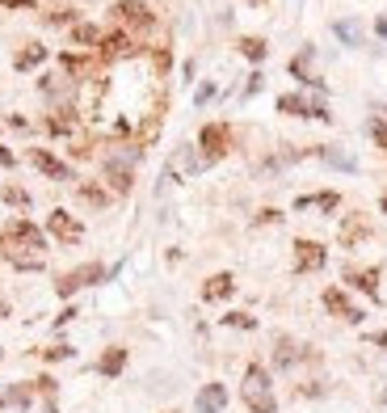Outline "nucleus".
Returning <instances> with one entry per match:
<instances>
[{"instance_id":"14","label":"nucleus","mask_w":387,"mask_h":413,"mask_svg":"<svg viewBox=\"0 0 387 413\" xmlns=\"http://www.w3.org/2000/svg\"><path fill=\"white\" fill-rule=\"evenodd\" d=\"M101 38H105L101 26H89V21H76V26H72V42H76V46H93V51H97Z\"/></svg>"},{"instance_id":"17","label":"nucleus","mask_w":387,"mask_h":413,"mask_svg":"<svg viewBox=\"0 0 387 413\" xmlns=\"http://www.w3.org/2000/svg\"><path fill=\"white\" fill-rule=\"evenodd\" d=\"M46 60V46H38V42H30V46H21L17 51V60H13V68L17 72H30V68H38Z\"/></svg>"},{"instance_id":"11","label":"nucleus","mask_w":387,"mask_h":413,"mask_svg":"<svg viewBox=\"0 0 387 413\" xmlns=\"http://www.w3.org/2000/svg\"><path fill=\"white\" fill-rule=\"evenodd\" d=\"M105 182L114 186L118 194H127V190H131V182H135V177H131V165H127V161H118V157H109V161H105Z\"/></svg>"},{"instance_id":"34","label":"nucleus","mask_w":387,"mask_h":413,"mask_svg":"<svg viewBox=\"0 0 387 413\" xmlns=\"http://www.w3.org/2000/svg\"><path fill=\"white\" fill-rule=\"evenodd\" d=\"M210 97H215V85H202V89H198V106H202V101H210Z\"/></svg>"},{"instance_id":"39","label":"nucleus","mask_w":387,"mask_h":413,"mask_svg":"<svg viewBox=\"0 0 387 413\" xmlns=\"http://www.w3.org/2000/svg\"><path fill=\"white\" fill-rule=\"evenodd\" d=\"M383 211H387V198H383Z\"/></svg>"},{"instance_id":"21","label":"nucleus","mask_w":387,"mask_h":413,"mask_svg":"<svg viewBox=\"0 0 387 413\" xmlns=\"http://www.w3.org/2000/svg\"><path fill=\"white\" fill-rule=\"evenodd\" d=\"M366 236H370V228H366L362 220H345V224H341V245H345V249H354V245L366 240Z\"/></svg>"},{"instance_id":"13","label":"nucleus","mask_w":387,"mask_h":413,"mask_svg":"<svg viewBox=\"0 0 387 413\" xmlns=\"http://www.w3.org/2000/svg\"><path fill=\"white\" fill-rule=\"evenodd\" d=\"M232 291H236V279H232V274H215V279H206L202 299H228Z\"/></svg>"},{"instance_id":"12","label":"nucleus","mask_w":387,"mask_h":413,"mask_svg":"<svg viewBox=\"0 0 387 413\" xmlns=\"http://www.w3.org/2000/svg\"><path fill=\"white\" fill-rule=\"evenodd\" d=\"M224 405H228V388L224 384H206L198 392V413H219Z\"/></svg>"},{"instance_id":"33","label":"nucleus","mask_w":387,"mask_h":413,"mask_svg":"<svg viewBox=\"0 0 387 413\" xmlns=\"http://www.w3.org/2000/svg\"><path fill=\"white\" fill-rule=\"evenodd\" d=\"M38 384V392H46V396H55V380L51 376H42V380H34Z\"/></svg>"},{"instance_id":"30","label":"nucleus","mask_w":387,"mask_h":413,"mask_svg":"<svg viewBox=\"0 0 387 413\" xmlns=\"http://www.w3.org/2000/svg\"><path fill=\"white\" fill-rule=\"evenodd\" d=\"M152 64H156V72H169L173 55H169V51H164V46H156V51H152Z\"/></svg>"},{"instance_id":"1","label":"nucleus","mask_w":387,"mask_h":413,"mask_svg":"<svg viewBox=\"0 0 387 413\" xmlns=\"http://www.w3.org/2000/svg\"><path fill=\"white\" fill-rule=\"evenodd\" d=\"M0 253H5V262L13 270H42V262H46V236L30 220H13L5 232H0Z\"/></svg>"},{"instance_id":"16","label":"nucleus","mask_w":387,"mask_h":413,"mask_svg":"<svg viewBox=\"0 0 387 413\" xmlns=\"http://www.w3.org/2000/svg\"><path fill=\"white\" fill-rule=\"evenodd\" d=\"M278 110L282 114H295V118H312V101L299 97V93H282L278 97Z\"/></svg>"},{"instance_id":"24","label":"nucleus","mask_w":387,"mask_h":413,"mask_svg":"<svg viewBox=\"0 0 387 413\" xmlns=\"http://www.w3.org/2000/svg\"><path fill=\"white\" fill-rule=\"evenodd\" d=\"M299 358V350H295V342H287V337H278V350H273V363L278 367H291Z\"/></svg>"},{"instance_id":"4","label":"nucleus","mask_w":387,"mask_h":413,"mask_svg":"<svg viewBox=\"0 0 387 413\" xmlns=\"http://www.w3.org/2000/svg\"><path fill=\"white\" fill-rule=\"evenodd\" d=\"M109 13H114V21L127 26V30H152L156 26V17H152V9L143 5V0H118Z\"/></svg>"},{"instance_id":"6","label":"nucleus","mask_w":387,"mask_h":413,"mask_svg":"<svg viewBox=\"0 0 387 413\" xmlns=\"http://www.w3.org/2000/svg\"><path fill=\"white\" fill-rule=\"evenodd\" d=\"M101 279H105V266H101V262H89V266H80V270H68V274H60L55 291H60V295L68 299V295H76L80 287H89V283H101Z\"/></svg>"},{"instance_id":"18","label":"nucleus","mask_w":387,"mask_h":413,"mask_svg":"<svg viewBox=\"0 0 387 413\" xmlns=\"http://www.w3.org/2000/svg\"><path fill=\"white\" fill-rule=\"evenodd\" d=\"M123 367H127V350H123V346L105 350V354H101V363H97V371H101V376H118Z\"/></svg>"},{"instance_id":"37","label":"nucleus","mask_w":387,"mask_h":413,"mask_svg":"<svg viewBox=\"0 0 387 413\" xmlns=\"http://www.w3.org/2000/svg\"><path fill=\"white\" fill-rule=\"evenodd\" d=\"M5 317H9V299H5V295H0V321H5Z\"/></svg>"},{"instance_id":"32","label":"nucleus","mask_w":387,"mask_h":413,"mask_svg":"<svg viewBox=\"0 0 387 413\" xmlns=\"http://www.w3.org/2000/svg\"><path fill=\"white\" fill-rule=\"evenodd\" d=\"M370 135L379 139V148H387V127L383 123H370Z\"/></svg>"},{"instance_id":"19","label":"nucleus","mask_w":387,"mask_h":413,"mask_svg":"<svg viewBox=\"0 0 387 413\" xmlns=\"http://www.w3.org/2000/svg\"><path fill=\"white\" fill-rule=\"evenodd\" d=\"M72 127H76V110H72V106H64V110H55V114L46 118V131H51V135H68Z\"/></svg>"},{"instance_id":"7","label":"nucleus","mask_w":387,"mask_h":413,"mask_svg":"<svg viewBox=\"0 0 387 413\" xmlns=\"http://www.w3.org/2000/svg\"><path fill=\"white\" fill-rule=\"evenodd\" d=\"M324 262H328V253H324L320 240H295V270H299V274H312V270H320Z\"/></svg>"},{"instance_id":"41","label":"nucleus","mask_w":387,"mask_h":413,"mask_svg":"<svg viewBox=\"0 0 387 413\" xmlns=\"http://www.w3.org/2000/svg\"><path fill=\"white\" fill-rule=\"evenodd\" d=\"M0 5H5V0H0Z\"/></svg>"},{"instance_id":"22","label":"nucleus","mask_w":387,"mask_h":413,"mask_svg":"<svg viewBox=\"0 0 387 413\" xmlns=\"http://www.w3.org/2000/svg\"><path fill=\"white\" fill-rule=\"evenodd\" d=\"M240 55L253 60V64H261V60L269 55V42H265V38H240Z\"/></svg>"},{"instance_id":"15","label":"nucleus","mask_w":387,"mask_h":413,"mask_svg":"<svg viewBox=\"0 0 387 413\" xmlns=\"http://www.w3.org/2000/svg\"><path fill=\"white\" fill-rule=\"evenodd\" d=\"M345 283H354L358 291H366L370 299H379V270H345Z\"/></svg>"},{"instance_id":"25","label":"nucleus","mask_w":387,"mask_h":413,"mask_svg":"<svg viewBox=\"0 0 387 413\" xmlns=\"http://www.w3.org/2000/svg\"><path fill=\"white\" fill-rule=\"evenodd\" d=\"M0 198H5L9 206H30V194L21 186H0Z\"/></svg>"},{"instance_id":"38","label":"nucleus","mask_w":387,"mask_h":413,"mask_svg":"<svg viewBox=\"0 0 387 413\" xmlns=\"http://www.w3.org/2000/svg\"><path fill=\"white\" fill-rule=\"evenodd\" d=\"M375 30H379V38H387V21H383V17H379V26H375Z\"/></svg>"},{"instance_id":"36","label":"nucleus","mask_w":387,"mask_h":413,"mask_svg":"<svg viewBox=\"0 0 387 413\" xmlns=\"http://www.w3.org/2000/svg\"><path fill=\"white\" fill-rule=\"evenodd\" d=\"M0 165H13V152L9 148H0Z\"/></svg>"},{"instance_id":"8","label":"nucleus","mask_w":387,"mask_h":413,"mask_svg":"<svg viewBox=\"0 0 387 413\" xmlns=\"http://www.w3.org/2000/svg\"><path fill=\"white\" fill-rule=\"evenodd\" d=\"M46 228H51V236H55V240H64V245H76V240L84 236L80 220H76V216H68V211H51V216H46Z\"/></svg>"},{"instance_id":"28","label":"nucleus","mask_w":387,"mask_h":413,"mask_svg":"<svg viewBox=\"0 0 387 413\" xmlns=\"http://www.w3.org/2000/svg\"><path fill=\"white\" fill-rule=\"evenodd\" d=\"M224 325H232V329H253L257 321H253L249 313H228V317H224Z\"/></svg>"},{"instance_id":"40","label":"nucleus","mask_w":387,"mask_h":413,"mask_svg":"<svg viewBox=\"0 0 387 413\" xmlns=\"http://www.w3.org/2000/svg\"><path fill=\"white\" fill-rule=\"evenodd\" d=\"M253 5H261V0H253Z\"/></svg>"},{"instance_id":"23","label":"nucleus","mask_w":387,"mask_h":413,"mask_svg":"<svg viewBox=\"0 0 387 413\" xmlns=\"http://www.w3.org/2000/svg\"><path fill=\"white\" fill-rule=\"evenodd\" d=\"M295 206H299V211H303V206H320V211H337V206H341V198H337L333 190H324V194H316V198H299Z\"/></svg>"},{"instance_id":"29","label":"nucleus","mask_w":387,"mask_h":413,"mask_svg":"<svg viewBox=\"0 0 387 413\" xmlns=\"http://www.w3.org/2000/svg\"><path fill=\"white\" fill-rule=\"evenodd\" d=\"M42 358H46V363H60V358H72V346H51V350H42Z\"/></svg>"},{"instance_id":"10","label":"nucleus","mask_w":387,"mask_h":413,"mask_svg":"<svg viewBox=\"0 0 387 413\" xmlns=\"http://www.w3.org/2000/svg\"><path fill=\"white\" fill-rule=\"evenodd\" d=\"M30 165H34L38 173H46V177H55V182H72V169H68L64 161H55L46 148H30Z\"/></svg>"},{"instance_id":"31","label":"nucleus","mask_w":387,"mask_h":413,"mask_svg":"<svg viewBox=\"0 0 387 413\" xmlns=\"http://www.w3.org/2000/svg\"><path fill=\"white\" fill-rule=\"evenodd\" d=\"M282 220V211H273V206H265V211L257 216V224H278Z\"/></svg>"},{"instance_id":"26","label":"nucleus","mask_w":387,"mask_h":413,"mask_svg":"<svg viewBox=\"0 0 387 413\" xmlns=\"http://www.w3.org/2000/svg\"><path fill=\"white\" fill-rule=\"evenodd\" d=\"M60 64H64V68H68V72H72V76H84V72H89V68H93V64H89V60H84V55H64V60H60Z\"/></svg>"},{"instance_id":"27","label":"nucleus","mask_w":387,"mask_h":413,"mask_svg":"<svg viewBox=\"0 0 387 413\" xmlns=\"http://www.w3.org/2000/svg\"><path fill=\"white\" fill-rule=\"evenodd\" d=\"M333 30H337V38H341V42H350V46H358V42H362V38H358V30H354L350 21H337Z\"/></svg>"},{"instance_id":"20","label":"nucleus","mask_w":387,"mask_h":413,"mask_svg":"<svg viewBox=\"0 0 387 413\" xmlns=\"http://www.w3.org/2000/svg\"><path fill=\"white\" fill-rule=\"evenodd\" d=\"M80 202H89V206H109V190L105 186H97V182H80Z\"/></svg>"},{"instance_id":"2","label":"nucleus","mask_w":387,"mask_h":413,"mask_svg":"<svg viewBox=\"0 0 387 413\" xmlns=\"http://www.w3.org/2000/svg\"><path fill=\"white\" fill-rule=\"evenodd\" d=\"M240 396L253 413H273V388H269V371L261 363H249L244 371V384H240Z\"/></svg>"},{"instance_id":"3","label":"nucleus","mask_w":387,"mask_h":413,"mask_svg":"<svg viewBox=\"0 0 387 413\" xmlns=\"http://www.w3.org/2000/svg\"><path fill=\"white\" fill-rule=\"evenodd\" d=\"M228 143H232V131H228V123H206V127H202V135H198L202 165H215V161L228 152Z\"/></svg>"},{"instance_id":"9","label":"nucleus","mask_w":387,"mask_h":413,"mask_svg":"<svg viewBox=\"0 0 387 413\" xmlns=\"http://www.w3.org/2000/svg\"><path fill=\"white\" fill-rule=\"evenodd\" d=\"M324 308H328L333 317L350 321V325H358V321H362V308H354V304H350V295H345L341 287H328V291H324Z\"/></svg>"},{"instance_id":"5","label":"nucleus","mask_w":387,"mask_h":413,"mask_svg":"<svg viewBox=\"0 0 387 413\" xmlns=\"http://www.w3.org/2000/svg\"><path fill=\"white\" fill-rule=\"evenodd\" d=\"M135 38L127 34V30H109L105 38H101V46H97V55H101V64H118V60H131L135 55Z\"/></svg>"},{"instance_id":"35","label":"nucleus","mask_w":387,"mask_h":413,"mask_svg":"<svg viewBox=\"0 0 387 413\" xmlns=\"http://www.w3.org/2000/svg\"><path fill=\"white\" fill-rule=\"evenodd\" d=\"M366 342H370V346H383V350H387V333H370Z\"/></svg>"}]
</instances>
